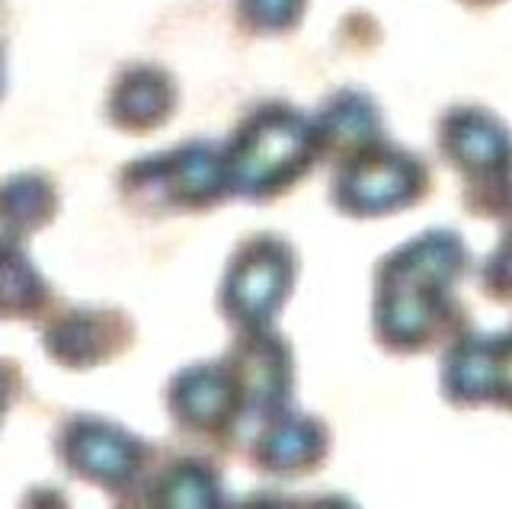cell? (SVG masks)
<instances>
[{"label":"cell","mask_w":512,"mask_h":509,"mask_svg":"<svg viewBox=\"0 0 512 509\" xmlns=\"http://www.w3.org/2000/svg\"><path fill=\"white\" fill-rule=\"evenodd\" d=\"M231 193L266 202L292 189L320 157L314 119L288 103H263L221 145Z\"/></svg>","instance_id":"6da1fadb"},{"label":"cell","mask_w":512,"mask_h":509,"mask_svg":"<svg viewBox=\"0 0 512 509\" xmlns=\"http://www.w3.org/2000/svg\"><path fill=\"white\" fill-rule=\"evenodd\" d=\"M452 276V241L423 237L391 253L378 269L375 324L391 349L423 346L432 321L442 314V295Z\"/></svg>","instance_id":"7a4b0ae2"},{"label":"cell","mask_w":512,"mask_h":509,"mask_svg":"<svg viewBox=\"0 0 512 509\" xmlns=\"http://www.w3.org/2000/svg\"><path fill=\"white\" fill-rule=\"evenodd\" d=\"M119 193L135 212H208L234 196L215 141H183L125 164L119 170Z\"/></svg>","instance_id":"3957f363"},{"label":"cell","mask_w":512,"mask_h":509,"mask_svg":"<svg viewBox=\"0 0 512 509\" xmlns=\"http://www.w3.org/2000/svg\"><path fill=\"white\" fill-rule=\"evenodd\" d=\"M55 455L74 477L103 487L112 497L141 490L154 468V449L148 442L93 413H77L58 426Z\"/></svg>","instance_id":"277c9868"},{"label":"cell","mask_w":512,"mask_h":509,"mask_svg":"<svg viewBox=\"0 0 512 509\" xmlns=\"http://www.w3.org/2000/svg\"><path fill=\"white\" fill-rule=\"evenodd\" d=\"M295 282V250L276 234L240 241L221 276L218 311L234 330H260L276 321Z\"/></svg>","instance_id":"5b68a950"},{"label":"cell","mask_w":512,"mask_h":509,"mask_svg":"<svg viewBox=\"0 0 512 509\" xmlns=\"http://www.w3.org/2000/svg\"><path fill=\"white\" fill-rule=\"evenodd\" d=\"M164 404L176 429L218 449L247 436V404L231 365L224 359L196 362L167 381Z\"/></svg>","instance_id":"8992f818"},{"label":"cell","mask_w":512,"mask_h":509,"mask_svg":"<svg viewBox=\"0 0 512 509\" xmlns=\"http://www.w3.org/2000/svg\"><path fill=\"white\" fill-rule=\"evenodd\" d=\"M224 362L231 365L240 391L247 404V439L266 420L279 417L288 410L292 397V346L269 327L260 330H237V340L231 343Z\"/></svg>","instance_id":"52a82bcc"},{"label":"cell","mask_w":512,"mask_h":509,"mask_svg":"<svg viewBox=\"0 0 512 509\" xmlns=\"http://www.w3.org/2000/svg\"><path fill=\"white\" fill-rule=\"evenodd\" d=\"M420 183L423 173L416 161L372 141L346 157L343 170L333 180V202L346 215H381L410 202Z\"/></svg>","instance_id":"ba28073f"},{"label":"cell","mask_w":512,"mask_h":509,"mask_svg":"<svg viewBox=\"0 0 512 509\" xmlns=\"http://www.w3.org/2000/svg\"><path fill=\"white\" fill-rule=\"evenodd\" d=\"M135 340V324L119 308H64L45 314L42 349L64 369H93L122 356Z\"/></svg>","instance_id":"9c48e42d"},{"label":"cell","mask_w":512,"mask_h":509,"mask_svg":"<svg viewBox=\"0 0 512 509\" xmlns=\"http://www.w3.org/2000/svg\"><path fill=\"white\" fill-rule=\"evenodd\" d=\"M176 109V84L160 65H128L109 87L106 119L125 135H151L167 125Z\"/></svg>","instance_id":"30bf717a"},{"label":"cell","mask_w":512,"mask_h":509,"mask_svg":"<svg viewBox=\"0 0 512 509\" xmlns=\"http://www.w3.org/2000/svg\"><path fill=\"white\" fill-rule=\"evenodd\" d=\"M327 426L285 410L250 436V461L266 474H308L327 455Z\"/></svg>","instance_id":"8fae6325"},{"label":"cell","mask_w":512,"mask_h":509,"mask_svg":"<svg viewBox=\"0 0 512 509\" xmlns=\"http://www.w3.org/2000/svg\"><path fill=\"white\" fill-rule=\"evenodd\" d=\"M58 186L42 170H20L0 180V234L26 241L58 215Z\"/></svg>","instance_id":"7c38bea8"},{"label":"cell","mask_w":512,"mask_h":509,"mask_svg":"<svg viewBox=\"0 0 512 509\" xmlns=\"http://www.w3.org/2000/svg\"><path fill=\"white\" fill-rule=\"evenodd\" d=\"M144 506H189L212 509L224 503V484L218 471L202 458H176L167 468H151L141 484Z\"/></svg>","instance_id":"4fadbf2b"},{"label":"cell","mask_w":512,"mask_h":509,"mask_svg":"<svg viewBox=\"0 0 512 509\" xmlns=\"http://www.w3.org/2000/svg\"><path fill=\"white\" fill-rule=\"evenodd\" d=\"M52 308V289L29 260L23 241L0 234V317L39 321Z\"/></svg>","instance_id":"5bb4252c"},{"label":"cell","mask_w":512,"mask_h":509,"mask_svg":"<svg viewBox=\"0 0 512 509\" xmlns=\"http://www.w3.org/2000/svg\"><path fill=\"white\" fill-rule=\"evenodd\" d=\"M317 132V151H349L378 141V113L368 97L362 93H336L327 103V109L314 119Z\"/></svg>","instance_id":"9a60e30c"},{"label":"cell","mask_w":512,"mask_h":509,"mask_svg":"<svg viewBox=\"0 0 512 509\" xmlns=\"http://www.w3.org/2000/svg\"><path fill=\"white\" fill-rule=\"evenodd\" d=\"M304 0H237V20L250 33H288L301 20Z\"/></svg>","instance_id":"2e32d148"},{"label":"cell","mask_w":512,"mask_h":509,"mask_svg":"<svg viewBox=\"0 0 512 509\" xmlns=\"http://www.w3.org/2000/svg\"><path fill=\"white\" fill-rule=\"evenodd\" d=\"M20 388H23V375L16 369L13 362L0 359V423H4L7 410L13 407V401L20 397Z\"/></svg>","instance_id":"e0dca14e"},{"label":"cell","mask_w":512,"mask_h":509,"mask_svg":"<svg viewBox=\"0 0 512 509\" xmlns=\"http://www.w3.org/2000/svg\"><path fill=\"white\" fill-rule=\"evenodd\" d=\"M0 93H4V49H0Z\"/></svg>","instance_id":"ac0fdd59"}]
</instances>
